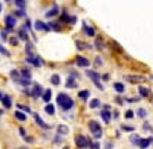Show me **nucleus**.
Returning a JSON list of instances; mask_svg holds the SVG:
<instances>
[{
  "instance_id": "obj_9",
  "label": "nucleus",
  "mask_w": 153,
  "mask_h": 149,
  "mask_svg": "<svg viewBox=\"0 0 153 149\" xmlns=\"http://www.w3.org/2000/svg\"><path fill=\"white\" fill-rule=\"evenodd\" d=\"M75 79H78V76H76L75 72H72L71 77H69L68 82H66V86H68V88H75V86H76V80H75Z\"/></svg>"
},
{
  "instance_id": "obj_38",
  "label": "nucleus",
  "mask_w": 153,
  "mask_h": 149,
  "mask_svg": "<svg viewBox=\"0 0 153 149\" xmlns=\"http://www.w3.org/2000/svg\"><path fill=\"white\" fill-rule=\"evenodd\" d=\"M89 146H91V149H100V145L97 143V142H89Z\"/></svg>"
},
{
  "instance_id": "obj_45",
  "label": "nucleus",
  "mask_w": 153,
  "mask_h": 149,
  "mask_svg": "<svg viewBox=\"0 0 153 149\" xmlns=\"http://www.w3.org/2000/svg\"><path fill=\"white\" fill-rule=\"evenodd\" d=\"M138 142H139V137H136V135H133V137H132V143L138 145Z\"/></svg>"
},
{
  "instance_id": "obj_41",
  "label": "nucleus",
  "mask_w": 153,
  "mask_h": 149,
  "mask_svg": "<svg viewBox=\"0 0 153 149\" xmlns=\"http://www.w3.org/2000/svg\"><path fill=\"white\" fill-rule=\"evenodd\" d=\"M23 29H26V31H29V29H31V22H29V20H26V23H25Z\"/></svg>"
},
{
  "instance_id": "obj_35",
  "label": "nucleus",
  "mask_w": 153,
  "mask_h": 149,
  "mask_svg": "<svg viewBox=\"0 0 153 149\" xmlns=\"http://www.w3.org/2000/svg\"><path fill=\"white\" fill-rule=\"evenodd\" d=\"M138 115H139V117H146V115H147V111L143 109V108H141V109H138Z\"/></svg>"
},
{
  "instance_id": "obj_14",
  "label": "nucleus",
  "mask_w": 153,
  "mask_h": 149,
  "mask_svg": "<svg viewBox=\"0 0 153 149\" xmlns=\"http://www.w3.org/2000/svg\"><path fill=\"white\" fill-rule=\"evenodd\" d=\"M0 102L3 103V106H5L6 109H9V108L12 106V102H11V97H9V95H6V94H3V95H2V98H0Z\"/></svg>"
},
{
  "instance_id": "obj_24",
  "label": "nucleus",
  "mask_w": 153,
  "mask_h": 149,
  "mask_svg": "<svg viewBox=\"0 0 153 149\" xmlns=\"http://www.w3.org/2000/svg\"><path fill=\"white\" fill-rule=\"evenodd\" d=\"M89 95H91V92H89V91H80L78 92V97L81 98V100H87Z\"/></svg>"
},
{
  "instance_id": "obj_18",
  "label": "nucleus",
  "mask_w": 153,
  "mask_h": 149,
  "mask_svg": "<svg viewBox=\"0 0 153 149\" xmlns=\"http://www.w3.org/2000/svg\"><path fill=\"white\" fill-rule=\"evenodd\" d=\"M58 14V6H54V8H51L48 12H46V17L48 19H52V17H55Z\"/></svg>"
},
{
  "instance_id": "obj_42",
  "label": "nucleus",
  "mask_w": 153,
  "mask_h": 149,
  "mask_svg": "<svg viewBox=\"0 0 153 149\" xmlns=\"http://www.w3.org/2000/svg\"><path fill=\"white\" fill-rule=\"evenodd\" d=\"M138 100H141L139 97H132V98H127V102H130V103H135V102H138Z\"/></svg>"
},
{
  "instance_id": "obj_29",
  "label": "nucleus",
  "mask_w": 153,
  "mask_h": 149,
  "mask_svg": "<svg viewBox=\"0 0 153 149\" xmlns=\"http://www.w3.org/2000/svg\"><path fill=\"white\" fill-rule=\"evenodd\" d=\"M14 115H16V118H17V120H20V121H25V120H26V115L22 114L20 111H16V114H14Z\"/></svg>"
},
{
  "instance_id": "obj_3",
  "label": "nucleus",
  "mask_w": 153,
  "mask_h": 149,
  "mask_svg": "<svg viewBox=\"0 0 153 149\" xmlns=\"http://www.w3.org/2000/svg\"><path fill=\"white\" fill-rule=\"evenodd\" d=\"M86 74H87V77H89V79H92V82L97 85V88H98V89H101V91L104 89L103 83H101V76H100L98 72H95V71H87Z\"/></svg>"
},
{
  "instance_id": "obj_44",
  "label": "nucleus",
  "mask_w": 153,
  "mask_h": 149,
  "mask_svg": "<svg viewBox=\"0 0 153 149\" xmlns=\"http://www.w3.org/2000/svg\"><path fill=\"white\" fill-rule=\"evenodd\" d=\"M95 63H97V66L103 65V60H101V57H97V58H95Z\"/></svg>"
},
{
  "instance_id": "obj_28",
  "label": "nucleus",
  "mask_w": 153,
  "mask_h": 149,
  "mask_svg": "<svg viewBox=\"0 0 153 149\" xmlns=\"http://www.w3.org/2000/svg\"><path fill=\"white\" fill-rule=\"evenodd\" d=\"M11 79L16 80V82H19V80H20V72H19V71H11Z\"/></svg>"
},
{
  "instance_id": "obj_49",
  "label": "nucleus",
  "mask_w": 153,
  "mask_h": 149,
  "mask_svg": "<svg viewBox=\"0 0 153 149\" xmlns=\"http://www.w3.org/2000/svg\"><path fill=\"white\" fill-rule=\"evenodd\" d=\"M17 43H19L17 39H11V45H17Z\"/></svg>"
},
{
  "instance_id": "obj_4",
  "label": "nucleus",
  "mask_w": 153,
  "mask_h": 149,
  "mask_svg": "<svg viewBox=\"0 0 153 149\" xmlns=\"http://www.w3.org/2000/svg\"><path fill=\"white\" fill-rule=\"evenodd\" d=\"M75 145L80 149H86L89 146V140L84 137V135H75Z\"/></svg>"
},
{
  "instance_id": "obj_46",
  "label": "nucleus",
  "mask_w": 153,
  "mask_h": 149,
  "mask_svg": "<svg viewBox=\"0 0 153 149\" xmlns=\"http://www.w3.org/2000/svg\"><path fill=\"white\" fill-rule=\"evenodd\" d=\"M126 117H127V118H132V117H133V112H132V111H127V112H126Z\"/></svg>"
},
{
  "instance_id": "obj_11",
  "label": "nucleus",
  "mask_w": 153,
  "mask_h": 149,
  "mask_svg": "<svg viewBox=\"0 0 153 149\" xmlns=\"http://www.w3.org/2000/svg\"><path fill=\"white\" fill-rule=\"evenodd\" d=\"M34 28H35L37 31H51L48 25H46V23H43V22H40V20H37V22H35Z\"/></svg>"
},
{
  "instance_id": "obj_32",
  "label": "nucleus",
  "mask_w": 153,
  "mask_h": 149,
  "mask_svg": "<svg viewBox=\"0 0 153 149\" xmlns=\"http://www.w3.org/2000/svg\"><path fill=\"white\" fill-rule=\"evenodd\" d=\"M68 131H69V129H68L66 126H63V125H60V126H58V134H60V135L68 134Z\"/></svg>"
},
{
  "instance_id": "obj_23",
  "label": "nucleus",
  "mask_w": 153,
  "mask_h": 149,
  "mask_svg": "<svg viewBox=\"0 0 153 149\" xmlns=\"http://www.w3.org/2000/svg\"><path fill=\"white\" fill-rule=\"evenodd\" d=\"M48 26H49V29H52V31H57V32H60V31H61V26H60V23H49Z\"/></svg>"
},
{
  "instance_id": "obj_26",
  "label": "nucleus",
  "mask_w": 153,
  "mask_h": 149,
  "mask_svg": "<svg viewBox=\"0 0 153 149\" xmlns=\"http://www.w3.org/2000/svg\"><path fill=\"white\" fill-rule=\"evenodd\" d=\"M51 82H52V85L58 86L60 85V76H58V74H54V76L51 77Z\"/></svg>"
},
{
  "instance_id": "obj_36",
  "label": "nucleus",
  "mask_w": 153,
  "mask_h": 149,
  "mask_svg": "<svg viewBox=\"0 0 153 149\" xmlns=\"http://www.w3.org/2000/svg\"><path fill=\"white\" fill-rule=\"evenodd\" d=\"M95 46H97L98 49H103V40H101V39H97V42H95Z\"/></svg>"
},
{
  "instance_id": "obj_13",
  "label": "nucleus",
  "mask_w": 153,
  "mask_h": 149,
  "mask_svg": "<svg viewBox=\"0 0 153 149\" xmlns=\"http://www.w3.org/2000/svg\"><path fill=\"white\" fill-rule=\"evenodd\" d=\"M17 35H19V39L23 40V42H28V40H29V34H28V31H26V29H23V28L17 31Z\"/></svg>"
},
{
  "instance_id": "obj_31",
  "label": "nucleus",
  "mask_w": 153,
  "mask_h": 149,
  "mask_svg": "<svg viewBox=\"0 0 153 149\" xmlns=\"http://www.w3.org/2000/svg\"><path fill=\"white\" fill-rule=\"evenodd\" d=\"M76 48H80V49H91V46L83 43V42H76Z\"/></svg>"
},
{
  "instance_id": "obj_51",
  "label": "nucleus",
  "mask_w": 153,
  "mask_h": 149,
  "mask_svg": "<svg viewBox=\"0 0 153 149\" xmlns=\"http://www.w3.org/2000/svg\"><path fill=\"white\" fill-rule=\"evenodd\" d=\"M0 12H2V3H0Z\"/></svg>"
},
{
  "instance_id": "obj_53",
  "label": "nucleus",
  "mask_w": 153,
  "mask_h": 149,
  "mask_svg": "<svg viewBox=\"0 0 153 149\" xmlns=\"http://www.w3.org/2000/svg\"><path fill=\"white\" fill-rule=\"evenodd\" d=\"M0 115H2V109H0Z\"/></svg>"
},
{
  "instance_id": "obj_40",
  "label": "nucleus",
  "mask_w": 153,
  "mask_h": 149,
  "mask_svg": "<svg viewBox=\"0 0 153 149\" xmlns=\"http://www.w3.org/2000/svg\"><path fill=\"white\" fill-rule=\"evenodd\" d=\"M16 16H17V17H25V9H19V11H16Z\"/></svg>"
},
{
  "instance_id": "obj_10",
  "label": "nucleus",
  "mask_w": 153,
  "mask_h": 149,
  "mask_svg": "<svg viewBox=\"0 0 153 149\" xmlns=\"http://www.w3.org/2000/svg\"><path fill=\"white\" fill-rule=\"evenodd\" d=\"M150 145H152V137H149V139H139V142H138V146L141 149H147Z\"/></svg>"
},
{
  "instance_id": "obj_43",
  "label": "nucleus",
  "mask_w": 153,
  "mask_h": 149,
  "mask_svg": "<svg viewBox=\"0 0 153 149\" xmlns=\"http://www.w3.org/2000/svg\"><path fill=\"white\" fill-rule=\"evenodd\" d=\"M19 131H20V134H22V137H23V139H25V140H26V139H28V137H26V131H25V129H23V128H20V129H19Z\"/></svg>"
},
{
  "instance_id": "obj_27",
  "label": "nucleus",
  "mask_w": 153,
  "mask_h": 149,
  "mask_svg": "<svg viewBox=\"0 0 153 149\" xmlns=\"http://www.w3.org/2000/svg\"><path fill=\"white\" fill-rule=\"evenodd\" d=\"M14 2H16V6L19 9H25V6H26V2H25V0H14Z\"/></svg>"
},
{
  "instance_id": "obj_47",
  "label": "nucleus",
  "mask_w": 153,
  "mask_h": 149,
  "mask_svg": "<svg viewBox=\"0 0 153 149\" xmlns=\"http://www.w3.org/2000/svg\"><path fill=\"white\" fill-rule=\"evenodd\" d=\"M61 19L65 20V22H69V19H71V17H69V16L66 14V12H65V14H63V17H61Z\"/></svg>"
},
{
  "instance_id": "obj_7",
  "label": "nucleus",
  "mask_w": 153,
  "mask_h": 149,
  "mask_svg": "<svg viewBox=\"0 0 153 149\" xmlns=\"http://www.w3.org/2000/svg\"><path fill=\"white\" fill-rule=\"evenodd\" d=\"M75 61H76V65L81 66V68H89L91 66V61H89L86 57H83V55H76Z\"/></svg>"
},
{
  "instance_id": "obj_52",
  "label": "nucleus",
  "mask_w": 153,
  "mask_h": 149,
  "mask_svg": "<svg viewBox=\"0 0 153 149\" xmlns=\"http://www.w3.org/2000/svg\"><path fill=\"white\" fill-rule=\"evenodd\" d=\"M2 95H3V94H2V92H0V98H2Z\"/></svg>"
},
{
  "instance_id": "obj_1",
  "label": "nucleus",
  "mask_w": 153,
  "mask_h": 149,
  "mask_svg": "<svg viewBox=\"0 0 153 149\" xmlns=\"http://www.w3.org/2000/svg\"><path fill=\"white\" fill-rule=\"evenodd\" d=\"M57 102H58V105L63 108V111H69V109H72V106H74V100L69 97V95H66V94H58V97H57Z\"/></svg>"
},
{
  "instance_id": "obj_48",
  "label": "nucleus",
  "mask_w": 153,
  "mask_h": 149,
  "mask_svg": "<svg viewBox=\"0 0 153 149\" xmlns=\"http://www.w3.org/2000/svg\"><path fill=\"white\" fill-rule=\"evenodd\" d=\"M121 128H123L124 131H133V128H130V126H126V125H123Z\"/></svg>"
},
{
  "instance_id": "obj_12",
  "label": "nucleus",
  "mask_w": 153,
  "mask_h": 149,
  "mask_svg": "<svg viewBox=\"0 0 153 149\" xmlns=\"http://www.w3.org/2000/svg\"><path fill=\"white\" fill-rule=\"evenodd\" d=\"M100 114H101V117H103L104 123H110V111H109L107 106H106L103 111H100Z\"/></svg>"
},
{
  "instance_id": "obj_33",
  "label": "nucleus",
  "mask_w": 153,
  "mask_h": 149,
  "mask_svg": "<svg viewBox=\"0 0 153 149\" xmlns=\"http://www.w3.org/2000/svg\"><path fill=\"white\" fill-rule=\"evenodd\" d=\"M17 108H19V109H22V111H25V112H28V114L31 112V108H29V106H23V105H17Z\"/></svg>"
},
{
  "instance_id": "obj_22",
  "label": "nucleus",
  "mask_w": 153,
  "mask_h": 149,
  "mask_svg": "<svg viewBox=\"0 0 153 149\" xmlns=\"http://www.w3.org/2000/svg\"><path fill=\"white\" fill-rule=\"evenodd\" d=\"M20 77H22V79H28V80H31V71H29V69H23V71L20 72Z\"/></svg>"
},
{
  "instance_id": "obj_8",
  "label": "nucleus",
  "mask_w": 153,
  "mask_h": 149,
  "mask_svg": "<svg viewBox=\"0 0 153 149\" xmlns=\"http://www.w3.org/2000/svg\"><path fill=\"white\" fill-rule=\"evenodd\" d=\"M42 94H43V88H42V85L35 83V85H34V88H32L31 95H32L34 98H38V97H42Z\"/></svg>"
},
{
  "instance_id": "obj_16",
  "label": "nucleus",
  "mask_w": 153,
  "mask_h": 149,
  "mask_svg": "<svg viewBox=\"0 0 153 149\" xmlns=\"http://www.w3.org/2000/svg\"><path fill=\"white\" fill-rule=\"evenodd\" d=\"M34 118H35V121H37V125H38V126H42V128H45V129H49V128H51L49 125H46V123L43 121V118H42L40 115H38V114H35V115H34Z\"/></svg>"
},
{
  "instance_id": "obj_15",
  "label": "nucleus",
  "mask_w": 153,
  "mask_h": 149,
  "mask_svg": "<svg viewBox=\"0 0 153 149\" xmlns=\"http://www.w3.org/2000/svg\"><path fill=\"white\" fill-rule=\"evenodd\" d=\"M127 82H132V83H138V82H143L144 77L143 76H126L124 77Z\"/></svg>"
},
{
  "instance_id": "obj_25",
  "label": "nucleus",
  "mask_w": 153,
  "mask_h": 149,
  "mask_svg": "<svg viewBox=\"0 0 153 149\" xmlns=\"http://www.w3.org/2000/svg\"><path fill=\"white\" fill-rule=\"evenodd\" d=\"M139 94H141L143 97H149L150 95V91L147 88H144V86H139Z\"/></svg>"
},
{
  "instance_id": "obj_5",
  "label": "nucleus",
  "mask_w": 153,
  "mask_h": 149,
  "mask_svg": "<svg viewBox=\"0 0 153 149\" xmlns=\"http://www.w3.org/2000/svg\"><path fill=\"white\" fill-rule=\"evenodd\" d=\"M26 61L28 63H31V65H34V66H43V58H40V57H37V55H28L26 57Z\"/></svg>"
},
{
  "instance_id": "obj_37",
  "label": "nucleus",
  "mask_w": 153,
  "mask_h": 149,
  "mask_svg": "<svg viewBox=\"0 0 153 149\" xmlns=\"http://www.w3.org/2000/svg\"><path fill=\"white\" fill-rule=\"evenodd\" d=\"M100 105H101V103H100V100H97V98L91 102V108H98Z\"/></svg>"
},
{
  "instance_id": "obj_17",
  "label": "nucleus",
  "mask_w": 153,
  "mask_h": 149,
  "mask_svg": "<svg viewBox=\"0 0 153 149\" xmlns=\"http://www.w3.org/2000/svg\"><path fill=\"white\" fill-rule=\"evenodd\" d=\"M42 98L46 102V103H49L51 102V98H52V91L51 89H46V91H43V94H42Z\"/></svg>"
},
{
  "instance_id": "obj_39",
  "label": "nucleus",
  "mask_w": 153,
  "mask_h": 149,
  "mask_svg": "<svg viewBox=\"0 0 153 149\" xmlns=\"http://www.w3.org/2000/svg\"><path fill=\"white\" fill-rule=\"evenodd\" d=\"M0 37H2V40L5 42L6 39H8V31L5 29V31H2V32H0Z\"/></svg>"
},
{
  "instance_id": "obj_19",
  "label": "nucleus",
  "mask_w": 153,
  "mask_h": 149,
  "mask_svg": "<svg viewBox=\"0 0 153 149\" xmlns=\"http://www.w3.org/2000/svg\"><path fill=\"white\" fill-rule=\"evenodd\" d=\"M84 32H86L89 37H94V35H95V29H94L92 26H87L86 23H84Z\"/></svg>"
},
{
  "instance_id": "obj_6",
  "label": "nucleus",
  "mask_w": 153,
  "mask_h": 149,
  "mask_svg": "<svg viewBox=\"0 0 153 149\" xmlns=\"http://www.w3.org/2000/svg\"><path fill=\"white\" fill-rule=\"evenodd\" d=\"M16 16H6L5 17V25H6V31H12V28L16 26Z\"/></svg>"
},
{
  "instance_id": "obj_34",
  "label": "nucleus",
  "mask_w": 153,
  "mask_h": 149,
  "mask_svg": "<svg viewBox=\"0 0 153 149\" xmlns=\"http://www.w3.org/2000/svg\"><path fill=\"white\" fill-rule=\"evenodd\" d=\"M0 54H3V55H6V57H9L11 54H9V51H6V49L2 46V45H0Z\"/></svg>"
},
{
  "instance_id": "obj_2",
  "label": "nucleus",
  "mask_w": 153,
  "mask_h": 149,
  "mask_svg": "<svg viewBox=\"0 0 153 149\" xmlns=\"http://www.w3.org/2000/svg\"><path fill=\"white\" fill-rule=\"evenodd\" d=\"M89 129L92 131L95 139H101V135H103V129H101V125H100L98 121H95V120L89 121Z\"/></svg>"
},
{
  "instance_id": "obj_20",
  "label": "nucleus",
  "mask_w": 153,
  "mask_h": 149,
  "mask_svg": "<svg viewBox=\"0 0 153 149\" xmlns=\"http://www.w3.org/2000/svg\"><path fill=\"white\" fill-rule=\"evenodd\" d=\"M113 88H115V91L120 92V94H123V92L126 91V86H124L123 83H115V85H113Z\"/></svg>"
},
{
  "instance_id": "obj_50",
  "label": "nucleus",
  "mask_w": 153,
  "mask_h": 149,
  "mask_svg": "<svg viewBox=\"0 0 153 149\" xmlns=\"http://www.w3.org/2000/svg\"><path fill=\"white\" fill-rule=\"evenodd\" d=\"M144 128H146V129H150V132H152V125H149V123H146V125H144Z\"/></svg>"
},
{
  "instance_id": "obj_30",
  "label": "nucleus",
  "mask_w": 153,
  "mask_h": 149,
  "mask_svg": "<svg viewBox=\"0 0 153 149\" xmlns=\"http://www.w3.org/2000/svg\"><path fill=\"white\" fill-rule=\"evenodd\" d=\"M45 111H46L48 114H54V112H55V106H54V105H46Z\"/></svg>"
},
{
  "instance_id": "obj_21",
  "label": "nucleus",
  "mask_w": 153,
  "mask_h": 149,
  "mask_svg": "<svg viewBox=\"0 0 153 149\" xmlns=\"http://www.w3.org/2000/svg\"><path fill=\"white\" fill-rule=\"evenodd\" d=\"M26 54H28V55H34V45H32L29 40L26 42Z\"/></svg>"
},
{
  "instance_id": "obj_54",
  "label": "nucleus",
  "mask_w": 153,
  "mask_h": 149,
  "mask_svg": "<svg viewBox=\"0 0 153 149\" xmlns=\"http://www.w3.org/2000/svg\"><path fill=\"white\" fill-rule=\"evenodd\" d=\"M6 2H11V0H6Z\"/></svg>"
}]
</instances>
